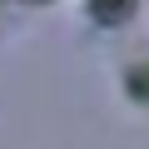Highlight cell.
Segmentation results:
<instances>
[{"label":"cell","mask_w":149,"mask_h":149,"mask_svg":"<svg viewBox=\"0 0 149 149\" xmlns=\"http://www.w3.org/2000/svg\"><path fill=\"white\" fill-rule=\"evenodd\" d=\"M129 10H134V0H95V20H104V25L129 20Z\"/></svg>","instance_id":"1"}]
</instances>
